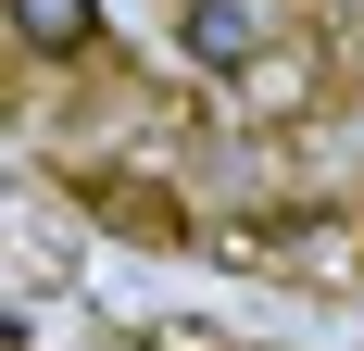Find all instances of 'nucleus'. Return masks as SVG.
Listing matches in <instances>:
<instances>
[{"mask_svg":"<svg viewBox=\"0 0 364 351\" xmlns=\"http://www.w3.org/2000/svg\"><path fill=\"white\" fill-rule=\"evenodd\" d=\"M176 50L201 75H252L277 50V26H264V0H176Z\"/></svg>","mask_w":364,"mask_h":351,"instance_id":"nucleus-2","label":"nucleus"},{"mask_svg":"<svg viewBox=\"0 0 364 351\" xmlns=\"http://www.w3.org/2000/svg\"><path fill=\"white\" fill-rule=\"evenodd\" d=\"M13 50L26 63H88L101 50V0H13Z\"/></svg>","mask_w":364,"mask_h":351,"instance_id":"nucleus-3","label":"nucleus"},{"mask_svg":"<svg viewBox=\"0 0 364 351\" xmlns=\"http://www.w3.org/2000/svg\"><path fill=\"white\" fill-rule=\"evenodd\" d=\"M226 264L239 276H301V288H352L364 276V213H264V226H226Z\"/></svg>","mask_w":364,"mask_h":351,"instance_id":"nucleus-1","label":"nucleus"}]
</instances>
